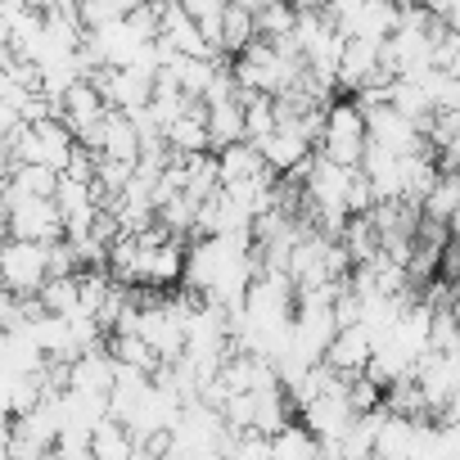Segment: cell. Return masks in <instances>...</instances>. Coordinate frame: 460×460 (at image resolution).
<instances>
[{
    "instance_id": "obj_12",
    "label": "cell",
    "mask_w": 460,
    "mask_h": 460,
    "mask_svg": "<svg viewBox=\"0 0 460 460\" xmlns=\"http://www.w3.org/2000/svg\"><path fill=\"white\" fill-rule=\"evenodd\" d=\"M258 37L253 28V10H244L240 0H226V10H221V23H217V55H240L249 41Z\"/></svg>"
},
{
    "instance_id": "obj_17",
    "label": "cell",
    "mask_w": 460,
    "mask_h": 460,
    "mask_svg": "<svg viewBox=\"0 0 460 460\" xmlns=\"http://www.w3.org/2000/svg\"><path fill=\"white\" fill-rule=\"evenodd\" d=\"M55 181H59V172L55 167H41V163H14L10 172H5V185L10 190H23V194H55Z\"/></svg>"
},
{
    "instance_id": "obj_3",
    "label": "cell",
    "mask_w": 460,
    "mask_h": 460,
    "mask_svg": "<svg viewBox=\"0 0 460 460\" xmlns=\"http://www.w3.org/2000/svg\"><path fill=\"white\" fill-rule=\"evenodd\" d=\"M46 280V244L5 235L0 240V285L14 294H37Z\"/></svg>"
},
{
    "instance_id": "obj_9",
    "label": "cell",
    "mask_w": 460,
    "mask_h": 460,
    "mask_svg": "<svg viewBox=\"0 0 460 460\" xmlns=\"http://www.w3.org/2000/svg\"><path fill=\"white\" fill-rule=\"evenodd\" d=\"M203 113H208V104L199 95H190L185 109L172 122H163V140H167L172 154H199V149H208V122H203Z\"/></svg>"
},
{
    "instance_id": "obj_8",
    "label": "cell",
    "mask_w": 460,
    "mask_h": 460,
    "mask_svg": "<svg viewBox=\"0 0 460 460\" xmlns=\"http://www.w3.org/2000/svg\"><path fill=\"white\" fill-rule=\"evenodd\" d=\"M113 357H109V348L104 343H95V348H82L73 361H68V388L73 393H86V397H104L109 388H113Z\"/></svg>"
},
{
    "instance_id": "obj_4",
    "label": "cell",
    "mask_w": 460,
    "mask_h": 460,
    "mask_svg": "<svg viewBox=\"0 0 460 460\" xmlns=\"http://www.w3.org/2000/svg\"><path fill=\"white\" fill-rule=\"evenodd\" d=\"M370 348H375V334H370L361 321H352V325H339V330H334V339L325 343L321 361H325L330 370H339L343 379H352V375H361V370H366Z\"/></svg>"
},
{
    "instance_id": "obj_11",
    "label": "cell",
    "mask_w": 460,
    "mask_h": 460,
    "mask_svg": "<svg viewBox=\"0 0 460 460\" xmlns=\"http://www.w3.org/2000/svg\"><path fill=\"white\" fill-rule=\"evenodd\" d=\"M100 154L136 163V154H140V131H136L131 113H122V109H104V118H100Z\"/></svg>"
},
{
    "instance_id": "obj_18",
    "label": "cell",
    "mask_w": 460,
    "mask_h": 460,
    "mask_svg": "<svg viewBox=\"0 0 460 460\" xmlns=\"http://www.w3.org/2000/svg\"><path fill=\"white\" fill-rule=\"evenodd\" d=\"M424 10H429L438 23H447V28L460 23V0H424Z\"/></svg>"
},
{
    "instance_id": "obj_10",
    "label": "cell",
    "mask_w": 460,
    "mask_h": 460,
    "mask_svg": "<svg viewBox=\"0 0 460 460\" xmlns=\"http://www.w3.org/2000/svg\"><path fill=\"white\" fill-rule=\"evenodd\" d=\"M262 172H271V167L262 163V154H258L253 140H235V145L217 149V181L221 185H244V181H253Z\"/></svg>"
},
{
    "instance_id": "obj_1",
    "label": "cell",
    "mask_w": 460,
    "mask_h": 460,
    "mask_svg": "<svg viewBox=\"0 0 460 460\" xmlns=\"http://www.w3.org/2000/svg\"><path fill=\"white\" fill-rule=\"evenodd\" d=\"M316 154L339 163V167H357L366 154V118L352 100H330L325 104V122L316 136Z\"/></svg>"
},
{
    "instance_id": "obj_19",
    "label": "cell",
    "mask_w": 460,
    "mask_h": 460,
    "mask_svg": "<svg viewBox=\"0 0 460 460\" xmlns=\"http://www.w3.org/2000/svg\"><path fill=\"white\" fill-rule=\"evenodd\" d=\"M55 5H77V0H55Z\"/></svg>"
},
{
    "instance_id": "obj_5",
    "label": "cell",
    "mask_w": 460,
    "mask_h": 460,
    "mask_svg": "<svg viewBox=\"0 0 460 460\" xmlns=\"http://www.w3.org/2000/svg\"><path fill=\"white\" fill-rule=\"evenodd\" d=\"M375 77H379V41L343 37V50H339V64H334V91L348 95V91H357L361 82H375Z\"/></svg>"
},
{
    "instance_id": "obj_14",
    "label": "cell",
    "mask_w": 460,
    "mask_h": 460,
    "mask_svg": "<svg viewBox=\"0 0 460 460\" xmlns=\"http://www.w3.org/2000/svg\"><path fill=\"white\" fill-rule=\"evenodd\" d=\"M240 118H244V140H262L276 131L280 113H276V95L267 91H240Z\"/></svg>"
},
{
    "instance_id": "obj_16",
    "label": "cell",
    "mask_w": 460,
    "mask_h": 460,
    "mask_svg": "<svg viewBox=\"0 0 460 460\" xmlns=\"http://www.w3.org/2000/svg\"><path fill=\"white\" fill-rule=\"evenodd\" d=\"M37 298H41V307H46V316H77L82 312V303H77V280H73V271L68 276H46L41 280V289H37ZM86 316V312H82Z\"/></svg>"
},
{
    "instance_id": "obj_15",
    "label": "cell",
    "mask_w": 460,
    "mask_h": 460,
    "mask_svg": "<svg viewBox=\"0 0 460 460\" xmlns=\"http://www.w3.org/2000/svg\"><path fill=\"white\" fill-rule=\"evenodd\" d=\"M91 456H100V460H127V456H136L131 429L122 420H113V415H100L95 429H91Z\"/></svg>"
},
{
    "instance_id": "obj_6",
    "label": "cell",
    "mask_w": 460,
    "mask_h": 460,
    "mask_svg": "<svg viewBox=\"0 0 460 460\" xmlns=\"http://www.w3.org/2000/svg\"><path fill=\"white\" fill-rule=\"evenodd\" d=\"M55 208H59V221H64V235L68 240H77V235H86L91 230V217H95V194H91V181H73V176H64L59 172V181H55Z\"/></svg>"
},
{
    "instance_id": "obj_13",
    "label": "cell",
    "mask_w": 460,
    "mask_h": 460,
    "mask_svg": "<svg viewBox=\"0 0 460 460\" xmlns=\"http://www.w3.org/2000/svg\"><path fill=\"white\" fill-rule=\"evenodd\" d=\"M203 122H208V149H212V154L226 149V145H235V140H244L240 95H235V100H217V104H208Z\"/></svg>"
},
{
    "instance_id": "obj_2",
    "label": "cell",
    "mask_w": 460,
    "mask_h": 460,
    "mask_svg": "<svg viewBox=\"0 0 460 460\" xmlns=\"http://www.w3.org/2000/svg\"><path fill=\"white\" fill-rule=\"evenodd\" d=\"M0 194H5V208H10V235H19V240H37V244H50V240L64 235V221H59L55 199L10 190L5 181H0Z\"/></svg>"
},
{
    "instance_id": "obj_7",
    "label": "cell",
    "mask_w": 460,
    "mask_h": 460,
    "mask_svg": "<svg viewBox=\"0 0 460 460\" xmlns=\"http://www.w3.org/2000/svg\"><path fill=\"white\" fill-rule=\"evenodd\" d=\"M258 154H262V163H267L271 172H289L294 163H303V158L312 154V140L303 136L298 118H280L276 131L258 140Z\"/></svg>"
}]
</instances>
